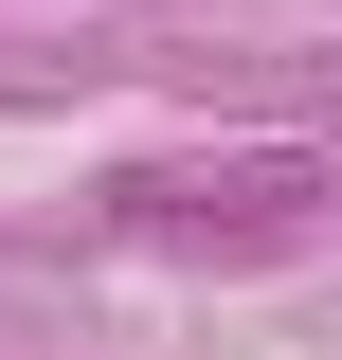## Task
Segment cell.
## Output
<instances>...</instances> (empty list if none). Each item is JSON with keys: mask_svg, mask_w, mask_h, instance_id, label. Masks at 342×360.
<instances>
[{"mask_svg": "<svg viewBox=\"0 0 342 360\" xmlns=\"http://www.w3.org/2000/svg\"><path fill=\"white\" fill-rule=\"evenodd\" d=\"M324 198V144H234V162H144L127 217L144 234H289Z\"/></svg>", "mask_w": 342, "mask_h": 360, "instance_id": "6da1fadb", "label": "cell"}]
</instances>
